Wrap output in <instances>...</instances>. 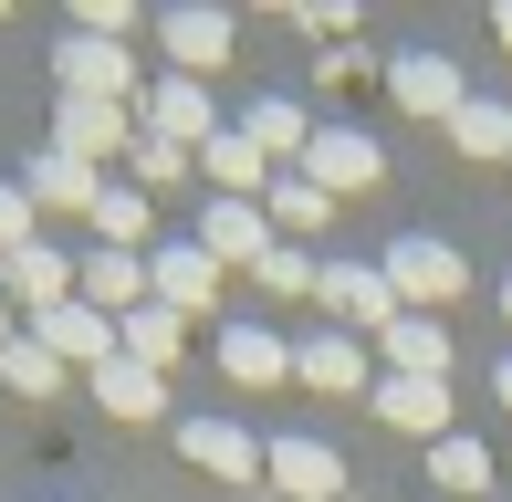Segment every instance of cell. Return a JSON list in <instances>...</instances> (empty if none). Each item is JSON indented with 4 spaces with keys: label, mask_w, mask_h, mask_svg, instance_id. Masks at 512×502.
<instances>
[{
    "label": "cell",
    "mask_w": 512,
    "mask_h": 502,
    "mask_svg": "<svg viewBox=\"0 0 512 502\" xmlns=\"http://www.w3.org/2000/svg\"><path fill=\"white\" fill-rule=\"evenodd\" d=\"M53 84L84 95V105H136V63H126V42H105V32H63L53 42Z\"/></svg>",
    "instance_id": "6da1fadb"
},
{
    "label": "cell",
    "mask_w": 512,
    "mask_h": 502,
    "mask_svg": "<svg viewBox=\"0 0 512 502\" xmlns=\"http://www.w3.org/2000/svg\"><path fill=\"white\" fill-rule=\"evenodd\" d=\"M136 136H157V147H209L220 136V105H209V84L189 74H168V84H136Z\"/></svg>",
    "instance_id": "7a4b0ae2"
},
{
    "label": "cell",
    "mask_w": 512,
    "mask_h": 502,
    "mask_svg": "<svg viewBox=\"0 0 512 502\" xmlns=\"http://www.w3.org/2000/svg\"><path fill=\"white\" fill-rule=\"evenodd\" d=\"M460 283H471V262H460L450 241H429V231L387 241V293H398V314H429V304H450Z\"/></svg>",
    "instance_id": "3957f363"
},
{
    "label": "cell",
    "mask_w": 512,
    "mask_h": 502,
    "mask_svg": "<svg viewBox=\"0 0 512 502\" xmlns=\"http://www.w3.org/2000/svg\"><path fill=\"white\" fill-rule=\"evenodd\" d=\"M21 335H32V346L53 356V367H84V377L126 356V346H115V314H95V304H84V293H74V304H53V314H32V325H21Z\"/></svg>",
    "instance_id": "277c9868"
},
{
    "label": "cell",
    "mask_w": 512,
    "mask_h": 502,
    "mask_svg": "<svg viewBox=\"0 0 512 502\" xmlns=\"http://www.w3.org/2000/svg\"><path fill=\"white\" fill-rule=\"evenodd\" d=\"M53 147L105 168V157H136V105H84V95H53Z\"/></svg>",
    "instance_id": "5b68a950"
},
{
    "label": "cell",
    "mask_w": 512,
    "mask_h": 502,
    "mask_svg": "<svg viewBox=\"0 0 512 502\" xmlns=\"http://www.w3.org/2000/svg\"><path fill=\"white\" fill-rule=\"evenodd\" d=\"M314 304H324V314H345L356 335H387V325H398L387 262H324V272H314Z\"/></svg>",
    "instance_id": "8992f818"
},
{
    "label": "cell",
    "mask_w": 512,
    "mask_h": 502,
    "mask_svg": "<svg viewBox=\"0 0 512 502\" xmlns=\"http://www.w3.org/2000/svg\"><path fill=\"white\" fill-rule=\"evenodd\" d=\"M304 178H314L324 199H356V189H377V178H387V157H377V136H356V126H314Z\"/></svg>",
    "instance_id": "52a82bcc"
},
{
    "label": "cell",
    "mask_w": 512,
    "mask_h": 502,
    "mask_svg": "<svg viewBox=\"0 0 512 502\" xmlns=\"http://www.w3.org/2000/svg\"><path fill=\"white\" fill-rule=\"evenodd\" d=\"M199 251H209V262H220V272H262V251L272 241H283V231H272V210H262V199H209V220H199V231H189Z\"/></svg>",
    "instance_id": "ba28073f"
},
{
    "label": "cell",
    "mask_w": 512,
    "mask_h": 502,
    "mask_svg": "<svg viewBox=\"0 0 512 502\" xmlns=\"http://www.w3.org/2000/svg\"><path fill=\"white\" fill-rule=\"evenodd\" d=\"M366 408H377L398 440H450V377H377Z\"/></svg>",
    "instance_id": "9c48e42d"
},
{
    "label": "cell",
    "mask_w": 512,
    "mask_h": 502,
    "mask_svg": "<svg viewBox=\"0 0 512 502\" xmlns=\"http://www.w3.org/2000/svg\"><path fill=\"white\" fill-rule=\"evenodd\" d=\"M147 283H157V304H168V314H189V325L220 304V262H209L199 241H157V251H147Z\"/></svg>",
    "instance_id": "30bf717a"
},
{
    "label": "cell",
    "mask_w": 512,
    "mask_h": 502,
    "mask_svg": "<svg viewBox=\"0 0 512 502\" xmlns=\"http://www.w3.org/2000/svg\"><path fill=\"white\" fill-rule=\"evenodd\" d=\"M74 251H53V241H32V251H11V262H0V293H11L21 304V325H32V314H53V304H74Z\"/></svg>",
    "instance_id": "8fae6325"
},
{
    "label": "cell",
    "mask_w": 512,
    "mask_h": 502,
    "mask_svg": "<svg viewBox=\"0 0 512 502\" xmlns=\"http://www.w3.org/2000/svg\"><path fill=\"white\" fill-rule=\"evenodd\" d=\"M178 450H189L199 471H220V482H262L272 471V450L251 440L241 419H178Z\"/></svg>",
    "instance_id": "7c38bea8"
},
{
    "label": "cell",
    "mask_w": 512,
    "mask_h": 502,
    "mask_svg": "<svg viewBox=\"0 0 512 502\" xmlns=\"http://www.w3.org/2000/svg\"><path fill=\"white\" fill-rule=\"evenodd\" d=\"M21 199H32V210H74V220H95V199H105V168H84V157L42 147L32 168H21Z\"/></svg>",
    "instance_id": "4fadbf2b"
},
{
    "label": "cell",
    "mask_w": 512,
    "mask_h": 502,
    "mask_svg": "<svg viewBox=\"0 0 512 502\" xmlns=\"http://www.w3.org/2000/svg\"><path fill=\"white\" fill-rule=\"evenodd\" d=\"M293 377H304L314 398H366V387H377L356 335H304V346H293Z\"/></svg>",
    "instance_id": "5bb4252c"
},
{
    "label": "cell",
    "mask_w": 512,
    "mask_h": 502,
    "mask_svg": "<svg viewBox=\"0 0 512 502\" xmlns=\"http://www.w3.org/2000/svg\"><path fill=\"white\" fill-rule=\"evenodd\" d=\"M84 304L95 314H115V325H126L136 304H157V283H147V251H84Z\"/></svg>",
    "instance_id": "9a60e30c"
},
{
    "label": "cell",
    "mask_w": 512,
    "mask_h": 502,
    "mask_svg": "<svg viewBox=\"0 0 512 502\" xmlns=\"http://www.w3.org/2000/svg\"><path fill=\"white\" fill-rule=\"evenodd\" d=\"M387 95H398L408 116H439V126H450L460 105H471V84H460V63H439V53H408V63H387Z\"/></svg>",
    "instance_id": "2e32d148"
},
{
    "label": "cell",
    "mask_w": 512,
    "mask_h": 502,
    "mask_svg": "<svg viewBox=\"0 0 512 502\" xmlns=\"http://www.w3.org/2000/svg\"><path fill=\"white\" fill-rule=\"evenodd\" d=\"M230 42H241V32H230V11H157V53L189 63V84L209 74V63H230Z\"/></svg>",
    "instance_id": "e0dca14e"
},
{
    "label": "cell",
    "mask_w": 512,
    "mask_h": 502,
    "mask_svg": "<svg viewBox=\"0 0 512 502\" xmlns=\"http://www.w3.org/2000/svg\"><path fill=\"white\" fill-rule=\"evenodd\" d=\"M220 377L230 387H283L293 377V346L272 325H220Z\"/></svg>",
    "instance_id": "ac0fdd59"
},
{
    "label": "cell",
    "mask_w": 512,
    "mask_h": 502,
    "mask_svg": "<svg viewBox=\"0 0 512 502\" xmlns=\"http://www.w3.org/2000/svg\"><path fill=\"white\" fill-rule=\"evenodd\" d=\"M95 408L105 419H168V377L136 367V356H115V367H95Z\"/></svg>",
    "instance_id": "d6986e66"
},
{
    "label": "cell",
    "mask_w": 512,
    "mask_h": 502,
    "mask_svg": "<svg viewBox=\"0 0 512 502\" xmlns=\"http://www.w3.org/2000/svg\"><path fill=\"white\" fill-rule=\"evenodd\" d=\"M272 482H283L293 502H335L345 492V461L324 440H272Z\"/></svg>",
    "instance_id": "ffe728a7"
},
{
    "label": "cell",
    "mask_w": 512,
    "mask_h": 502,
    "mask_svg": "<svg viewBox=\"0 0 512 502\" xmlns=\"http://www.w3.org/2000/svg\"><path fill=\"white\" fill-rule=\"evenodd\" d=\"M115 346H126L136 367H157V377H168L178 356H189V314H168V304H136L126 325H115Z\"/></svg>",
    "instance_id": "44dd1931"
},
{
    "label": "cell",
    "mask_w": 512,
    "mask_h": 502,
    "mask_svg": "<svg viewBox=\"0 0 512 502\" xmlns=\"http://www.w3.org/2000/svg\"><path fill=\"white\" fill-rule=\"evenodd\" d=\"M199 168L220 178V199H262V189H272V157L251 147L241 126H220V136H209V147H199Z\"/></svg>",
    "instance_id": "7402d4cb"
},
{
    "label": "cell",
    "mask_w": 512,
    "mask_h": 502,
    "mask_svg": "<svg viewBox=\"0 0 512 502\" xmlns=\"http://www.w3.org/2000/svg\"><path fill=\"white\" fill-rule=\"evenodd\" d=\"M377 356H387V377H450V335H439L429 314H398V325L377 335Z\"/></svg>",
    "instance_id": "603a6c76"
},
{
    "label": "cell",
    "mask_w": 512,
    "mask_h": 502,
    "mask_svg": "<svg viewBox=\"0 0 512 502\" xmlns=\"http://www.w3.org/2000/svg\"><path fill=\"white\" fill-rule=\"evenodd\" d=\"M241 136H251V147H262V157H272V168H283V157H293V168H304V147H314L304 105H283V95H262V105H251V116H241Z\"/></svg>",
    "instance_id": "cb8c5ba5"
},
{
    "label": "cell",
    "mask_w": 512,
    "mask_h": 502,
    "mask_svg": "<svg viewBox=\"0 0 512 502\" xmlns=\"http://www.w3.org/2000/svg\"><path fill=\"white\" fill-rule=\"evenodd\" d=\"M262 210H272V231H283V241H314L324 220H335V199H324L314 178L293 168V178H272V189H262Z\"/></svg>",
    "instance_id": "d4e9b609"
},
{
    "label": "cell",
    "mask_w": 512,
    "mask_h": 502,
    "mask_svg": "<svg viewBox=\"0 0 512 502\" xmlns=\"http://www.w3.org/2000/svg\"><path fill=\"white\" fill-rule=\"evenodd\" d=\"M95 231H105V251H147V231H157V199L126 178V189H105V199H95Z\"/></svg>",
    "instance_id": "484cf974"
},
{
    "label": "cell",
    "mask_w": 512,
    "mask_h": 502,
    "mask_svg": "<svg viewBox=\"0 0 512 502\" xmlns=\"http://www.w3.org/2000/svg\"><path fill=\"white\" fill-rule=\"evenodd\" d=\"M450 147H460V157H512V105H502V95H471V105L450 116Z\"/></svg>",
    "instance_id": "4316f807"
},
{
    "label": "cell",
    "mask_w": 512,
    "mask_h": 502,
    "mask_svg": "<svg viewBox=\"0 0 512 502\" xmlns=\"http://www.w3.org/2000/svg\"><path fill=\"white\" fill-rule=\"evenodd\" d=\"M429 471H439V492H492V450H481V440H460V429L429 450Z\"/></svg>",
    "instance_id": "83f0119b"
},
{
    "label": "cell",
    "mask_w": 512,
    "mask_h": 502,
    "mask_svg": "<svg viewBox=\"0 0 512 502\" xmlns=\"http://www.w3.org/2000/svg\"><path fill=\"white\" fill-rule=\"evenodd\" d=\"M0 387H21V398H53V387H63V367L32 346V335H21V346H0Z\"/></svg>",
    "instance_id": "f1b7e54d"
},
{
    "label": "cell",
    "mask_w": 512,
    "mask_h": 502,
    "mask_svg": "<svg viewBox=\"0 0 512 502\" xmlns=\"http://www.w3.org/2000/svg\"><path fill=\"white\" fill-rule=\"evenodd\" d=\"M126 168H136V189L157 199V189H168V178H189L199 157H189V147H157V136H136V157H126Z\"/></svg>",
    "instance_id": "f546056e"
},
{
    "label": "cell",
    "mask_w": 512,
    "mask_h": 502,
    "mask_svg": "<svg viewBox=\"0 0 512 502\" xmlns=\"http://www.w3.org/2000/svg\"><path fill=\"white\" fill-rule=\"evenodd\" d=\"M32 220H42V210H32V199H21V178H0V262H11V251H32V241H42Z\"/></svg>",
    "instance_id": "4dcf8cb0"
},
{
    "label": "cell",
    "mask_w": 512,
    "mask_h": 502,
    "mask_svg": "<svg viewBox=\"0 0 512 502\" xmlns=\"http://www.w3.org/2000/svg\"><path fill=\"white\" fill-rule=\"evenodd\" d=\"M314 272H324V262H304V241H272V251H262V283H272V293H314Z\"/></svg>",
    "instance_id": "1f68e13d"
},
{
    "label": "cell",
    "mask_w": 512,
    "mask_h": 502,
    "mask_svg": "<svg viewBox=\"0 0 512 502\" xmlns=\"http://www.w3.org/2000/svg\"><path fill=\"white\" fill-rule=\"evenodd\" d=\"M0 346H21V304H11V293H0Z\"/></svg>",
    "instance_id": "d6a6232c"
},
{
    "label": "cell",
    "mask_w": 512,
    "mask_h": 502,
    "mask_svg": "<svg viewBox=\"0 0 512 502\" xmlns=\"http://www.w3.org/2000/svg\"><path fill=\"white\" fill-rule=\"evenodd\" d=\"M492 398H502V408H512V356H502V367H492Z\"/></svg>",
    "instance_id": "836d02e7"
},
{
    "label": "cell",
    "mask_w": 512,
    "mask_h": 502,
    "mask_svg": "<svg viewBox=\"0 0 512 502\" xmlns=\"http://www.w3.org/2000/svg\"><path fill=\"white\" fill-rule=\"evenodd\" d=\"M502 42H512V11H502Z\"/></svg>",
    "instance_id": "e575fe53"
},
{
    "label": "cell",
    "mask_w": 512,
    "mask_h": 502,
    "mask_svg": "<svg viewBox=\"0 0 512 502\" xmlns=\"http://www.w3.org/2000/svg\"><path fill=\"white\" fill-rule=\"evenodd\" d=\"M502 314H512V283H502Z\"/></svg>",
    "instance_id": "d590c367"
}]
</instances>
